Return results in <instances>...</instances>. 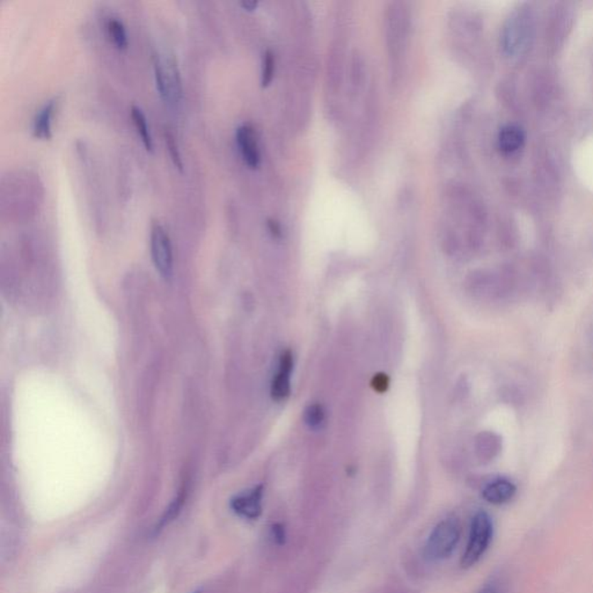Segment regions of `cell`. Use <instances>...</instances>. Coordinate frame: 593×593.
Returning <instances> with one entry per match:
<instances>
[{
  "instance_id": "obj_1",
  "label": "cell",
  "mask_w": 593,
  "mask_h": 593,
  "mask_svg": "<svg viewBox=\"0 0 593 593\" xmlns=\"http://www.w3.org/2000/svg\"><path fill=\"white\" fill-rule=\"evenodd\" d=\"M460 539V525L454 518L438 523L425 543V559L431 562L442 561L452 555Z\"/></svg>"
},
{
  "instance_id": "obj_2",
  "label": "cell",
  "mask_w": 593,
  "mask_h": 593,
  "mask_svg": "<svg viewBox=\"0 0 593 593\" xmlns=\"http://www.w3.org/2000/svg\"><path fill=\"white\" fill-rule=\"evenodd\" d=\"M493 538V522L487 512L479 511L471 520L469 540L462 555V568H471L480 561Z\"/></svg>"
},
{
  "instance_id": "obj_3",
  "label": "cell",
  "mask_w": 593,
  "mask_h": 593,
  "mask_svg": "<svg viewBox=\"0 0 593 593\" xmlns=\"http://www.w3.org/2000/svg\"><path fill=\"white\" fill-rule=\"evenodd\" d=\"M154 75H156V88L160 97L166 102L175 105L181 100V77L178 65L173 58L154 56Z\"/></svg>"
},
{
  "instance_id": "obj_4",
  "label": "cell",
  "mask_w": 593,
  "mask_h": 593,
  "mask_svg": "<svg viewBox=\"0 0 593 593\" xmlns=\"http://www.w3.org/2000/svg\"><path fill=\"white\" fill-rule=\"evenodd\" d=\"M151 254L160 275L169 278L173 272V252L171 239L163 225L154 223L151 228Z\"/></svg>"
},
{
  "instance_id": "obj_5",
  "label": "cell",
  "mask_w": 593,
  "mask_h": 593,
  "mask_svg": "<svg viewBox=\"0 0 593 593\" xmlns=\"http://www.w3.org/2000/svg\"><path fill=\"white\" fill-rule=\"evenodd\" d=\"M237 143L246 165L250 169H257L261 163V154L253 125L245 123L237 128Z\"/></svg>"
},
{
  "instance_id": "obj_6",
  "label": "cell",
  "mask_w": 593,
  "mask_h": 593,
  "mask_svg": "<svg viewBox=\"0 0 593 593\" xmlns=\"http://www.w3.org/2000/svg\"><path fill=\"white\" fill-rule=\"evenodd\" d=\"M263 488L255 487L248 493L235 497L231 502V508L237 515L247 519L259 518L262 512Z\"/></svg>"
},
{
  "instance_id": "obj_7",
  "label": "cell",
  "mask_w": 593,
  "mask_h": 593,
  "mask_svg": "<svg viewBox=\"0 0 593 593\" xmlns=\"http://www.w3.org/2000/svg\"><path fill=\"white\" fill-rule=\"evenodd\" d=\"M294 368V358L290 351H285L279 359V366L272 380V394L275 400H284L290 393V375Z\"/></svg>"
},
{
  "instance_id": "obj_8",
  "label": "cell",
  "mask_w": 593,
  "mask_h": 593,
  "mask_svg": "<svg viewBox=\"0 0 593 593\" xmlns=\"http://www.w3.org/2000/svg\"><path fill=\"white\" fill-rule=\"evenodd\" d=\"M517 493L515 484L508 479H497L488 484L482 491V497L491 504L501 506L510 502Z\"/></svg>"
},
{
  "instance_id": "obj_9",
  "label": "cell",
  "mask_w": 593,
  "mask_h": 593,
  "mask_svg": "<svg viewBox=\"0 0 593 593\" xmlns=\"http://www.w3.org/2000/svg\"><path fill=\"white\" fill-rule=\"evenodd\" d=\"M57 105V99L48 101L41 110L36 114L34 119V125H33V134L34 137L40 138V139H50L53 137V132H51V119H53V113H55V107Z\"/></svg>"
},
{
  "instance_id": "obj_10",
  "label": "cell",
  "mask_w": 593,
  "mask_h": 593,
  "mask_svg": "<svg viewBox=\"0 0 593 593\" xmlns=\"http://www.w3.org/2000/svg\"><path fill=\"white\" fill-rule=\"evenodd\" d=\"M502 450V438L493 432H482L476 438V452L484 461H491Z\"/></svg>"
},
{
  "instance_id": "obj_11",
  "label": "cell",
  "mask_w": 593,
  "mask_h": 593,
  "mask_svg": "<svg viewBox=\"0 0 593 593\" xmlns=\"http://www.w3.org/2000/svg\"><path fill=\"white\" fill-rule=\"evenodd\" d=\"M525 141V132L518 125H506L501 130L498 144L501 150L506 154H512L519 150Z\"/></svg>"
},
{
  "instance_id": "obj_12",
  "label": "cell",
  "mask_w": 593,
  "mask_h": 593,
  "mask_svg": "<svg viewBox=\"0 0 593 593\" xmlns=\"http://www.w3.org/2000/svg\"><path fill=\"white\" fill-rule=\"evenodd\" d=\"M132 119L134 122V128L137 130L141 141H143L144 146L149 152H154V141H152V136H151L150 128L147 125L146 117L143 110L137 106L132 107Z\"/></svg>"
},
{
  "instance_id": "obj_13",
  "label": "cell",
  "mask_w": 593,
  "mask_h": 593,
  "mask_svg": "<svg viewBox=\"0 0 593 593\" xmlns=\"http://www.w3.org/2000/svg\"><path fill=\"white\" fill-rule=\"evenodd\" d=\"M107 29H108L109 36L113 40L116 47L121 49V50H124V49L128 48V35H127V31H125V27L122 21H119V19L113 18V19H110L108 23H107Z\"/></svg>"
},
{
  "instance_id": "obj_14",
  "label": "cell",
  "mask_w": 593,
  "mask_h": 593,
  "mask_svg": "<svg viewBox=\"0 0 593 593\" xmlns=\"http://www.w3.org/2000/svg\"><path fill=\"white\" fill-rule=\"evenodd\" d=\"M165 139L166 145L169 147V156H171V159H172L173 164H174L175 167H176L180 172H182V171H183V163H182L181 154H180V151H178V143H176L174 134L169 132H169L166 130Z\"/></svg>"
},
{
  "instance_id": "obj_15",
  "label": "cell",
  "mask_w": 593,
  "mask_h": 593,
  "mask_svg": "<svg viewBox=\"0 0 593 593\" xmlns=\"http://www.w3.org/2000/svg\"><path fill=\"white\" fill-rule=\"evenodd\" d=\"M274 72H275V57L272 51L268 50L263 57L262 77H261V84L263 87H267L272 82Z\"/></svg>"
},
{
  "instance_id": "obj_16",
  "label": "cell",
  "mask_w": 593,
  "mask_h": 593,
  "mask_svg": "<svg viewBox=\"0 0 593 593\" xmlns=\"http://www.w3.org/2000/svg\"><path fill=\"white\" fill-rule=\"evenodd\" d=\"M325 420V412L320 405H312L305 412V421L312 428H316Z\"/></svg>"
},
{
  "instance_id": "obj_17",
  "label": "cell",
  "mask_w": 593,
  "mask_h": 593,
  "mask_svg": "<svg viewBox=\"0 0 593 593\" xmlns=\"http://www.w3.org/2000/svg\"><path fill=\"white\" fill-rule=\"evenodd\" d=\"M184 495L181 493L180 496L174 501V502L169 506V510L166 511L163 518L160 520L159 526L158 528H163L166 524H169L171 520L175 518V515H178V511L181 509L182 504H183Z\"/></svg>"
},
{
  "instance_id": "obj_18",
  "label": "cell",
  "mask_w": 593,
  "mask_h": 593,
  "mask_svg": "<svg viewBox=\"0 0 593 593\" xmlns=\"http://www.w3.org/2000/svg\"><path fill=\"white\" fill-rule=\"evenodd\" d=\"M272 539L275 540L277 545H279V546L284 545L285 540H287V532H285L284 525L279 524V523H276V524L272 525Z\"/></svg>"
},
{
  "instance_id": "obj_19",
  "label": "cell",
  "mask_w": 593,
  "mask_h": 593,
  "mask_svg": "<svg viewBox=\"0 0 593 593\" xmlns=\"http://www.w3.org/2000/svg\"><path fill=\"white\" fill-rule=\"evenodd\" d=\"M240 6L244 7L245 10L253 11L255 10L256 6H257V1H250V0H247V1H241Z\"/></svg>"
},
{
  "instance_id": "obj_20",
  "label": "cell",
  "mask_w": 593,
  "mask_h": 593,
  "mask_svg": "<svg viewBox=\"0 0 593 593\" xmlns=\"http://www.w3.org/2000/svg\"><path fill=\"white\" fill-rule=\"evenodd\" d=\"M269 228H270V231H272L274 235H279V233H281V228H279V225H278L277 223L274 222V220H269Z\"/></svg>"
},
{
  "instance_id": "obj_21",
  "label": "cell",
  "mask_w": 593,
  "mask_h": 593,
  "mask_svg": "<svg viewBox=\"0 0 593 593\" xmlns=\"http://www.w3.org/2000/svg\"><path fill=\"white\" fill-rule=\"evenodd\" d=\"M479 593H493V590H491V587H486V589H484V590Z\"/></svg>"
},
{
  "instance_id": "obj_22",
  "label": "cell",
  "mask_w": 593,
  "mask_h": 593,
  "mask_svg": "<svg viewBox=\"0 0 593 593\" xmlns=\"http://www.w3.org/2000/svg\"><path fill=\"white\" fill-rule=\"evenodd\" d=\"M196 593H200V592H196Z\"/></svg>"
}]
</instances>
